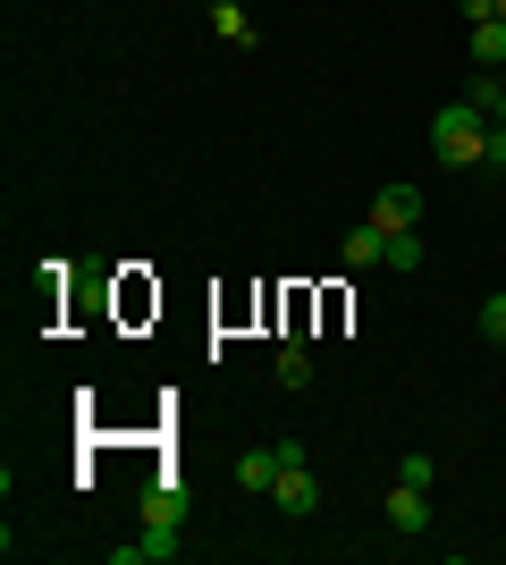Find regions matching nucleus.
I'll return each mask as SVG.
<instances>
[{"mask_svg": "<svg viewBox=\"0 0 506 565\" xmlns=\"http://www.w3.org/2000/svg\"><path fill=\"white\" fill-rule=\"evenodd\" d=\"M346 262H355V270H363V262H388V228H380V220L346 228Z\"/></svg>", "mask_w": 506, "mask_h": 565, "instance_id": "8", "label": "nucleus"}, {"mask_svg": "<svg viewBox=\"0 0 506 565\" xmlns=\"http://www.w3.org/2000/svg\"><path fill=\"white\" fill-rule=\"evenodd\" d=\"M177 557V532H152V541H119L110 548V565H169Z\"/></svg>", "mask_w": 506, "mask_h": 565, "instance_id": "6", "label": "nucleus"}, {"mask_svg": "<svg viewBox=\"0 0 506 565\" xmlns=\"http://www.w3.org/2000/svg\"><path fill=\"white\" fill-rule=\"evenodd\" d=\"M498 18H506V0H498Z\"/></svg>", "mask_w": 506, "mask_h": 565, "instance_id": "16", "label": "nucleus"}, {"mask_svg": "<svg viewBox=\"0 0 506 565\" xmlns=\"http://www.w3.org/2000/svg\"><path fill=\"white\" fill-rule=\"evenodd\" d=\"M270 498H279L288 515H321V481H313L304 465H288V472H279V490H270Z\"/></svg>", "mask_w": 506, "mask_h": 565, "instance_id": "4", "label": "nucleus"}, {"mask_svg": "<svg viewBox=\"0 0 506 565\" xmlns=\"http://www.w3.org/2000/svg\"><path fill=\"white\" fill-rule=\"evenodd\" d=\"M237 481L270 498V490H279V448H245V456H237Z\"/></svg>", "mask_w": 506, "mask_h": 565, "instance_id": "7", "label": "nucleus"}, {"mask_svg": "<svg viewBox=\"0 0 506 565\" xmlns=\"http://www.w3.org/2000/svg\"><path fill=\"white\" fill-rule=\"evenodd\" d=\"M431 152H439L448 169H473V161L489 152V118L473 110V102H448V110L431 118Z\"/></svg>", "mask_w": 506, "mask_h": 565, "instance_id": "1", "label": "nucleus"}, {"mask_svg": "<svg viewBox=\"0 0 506 565\" xmlns=\"http://www.w3.org/2000/svg\"><path fill=\"white\" fill-rule=\"evenodd\" d=\"M473 68H506V18L473 25Z\"/></svg>", "mask_w": 506, "mask_h": 565, "instance_id": "9", "label": "nucleus"}, {"mask_svg": "<svg viewBox=\"0 0 506 565\" xmlns=\"http://www.w3.org/2000/svg\"><path fill=\"white\" fill-rule=\"evenodd\" d=\"M388 532H397V541H422V532H431V490H422V481H397V490H388Z\"/></svg>", "mask_w": 506, "mask_h": 565, "instance_id": "3", "label": "nucleus"}, {"mask_svg": "<svg viewBox=\"0 0 506 565\" xmlns=\"http://www.w3.org/2000/svg\"><path fill=\"white\" fill-rule=\"evenodd\" d=\"M482 330H489V338L506 347V296H489V305H482Z\"/></svg>", "mask_w": 506, "mask_h": 565, "instance_id": "13", "label": "nucleus"}, {"mask_svg": "<svg viewBox=\"0 0 506 565\" xmlns=\"http://www.w3.org/2000/svg\"><path fill=\"white\" fill-rule=\"evenodd\" d=\"M482 161H489V169H506V127H498V118H489V152H482Z\"/></svg>", "mask_w": 506, "mask_h": 565, "instance_id": "14", "label": "nucleus"}, {"mask_svg": "<svg viewBox=\"0 0 506 565\" xmlns=\"http://www.w3.org/2000/svg\"><path fill=\"white\" fill-rule=\"evenodd\" d=\"M144 532H186V481H177V472H152V490H144Z\"/></svg>", "mask_w": 506, "mask_h": 565, "instance_id": "2", "label": "nucleus"}, {"mask_svg": "<svg viewBox=\"0 0 506 565\" xmlns=\"http://www.w3.org/2000/svg\"><path fill=\"white\" fill-rule=\"evenodd\" d=\"M464 18L482 25V18H498V0H464Z\"/></svg>", "mask_w": 506, "mask_h": 565, "instance_id": "15", "label": "nucleus"}, {"mask_svg": "<svg viewBox=\"0 0 506 565\" xmlns=\"http://www.w3.org/2000/svg\"><path fill=\"white\" fill-rule=\"evenodd\" d=\"M279 380H288V388H304V380H313V354L288 347V354H279Z\"/></svg>", "mask_w": 506, "mask_h": 565, "instance_id": "12", "label": "nucleus"}, {"mask_svg": "<svg viewBox=\"0 0 506 565\" xmlns=\"http://www.w3.org/2000/svg\"><path fill=\"white\" fill-rule=\"evenodd\" d=\"M212 25H219V43H254V18H245L237 0H212Z\"/></svg>", "mask_w": 506, "mask_h": 565, "instance_id": "10", "label": "nucleus"}, {"mask_svg": "<svg viewBox=\"0 0 506 565\" xmlns=\"http://www.w3.org/2000/svg\"><path fill=\"white\" fill-rule=\"evenodd\" d=\"M372 220H380V228H413V220H422V194L413 186H380L372 194Z\"/></svg>", "mask_w": 506, "mask_h": 565, "instance_id": "5", "label": "nucleus"}, {"mask_svg": "<svg viewBox=\"0 0 506 565\" xmlns=\"http://www.w3.org/2000/svg\"><path fill=\"white\" fill-rule=\"evenodd\" d=\"M388 270H422V236L413 228H388Z\"/></svg>", "mask_w": 506, "mask_h": 565, "instance_id": "11", "label": "nucleus"}, {"mask_svg": "<svg viewBox=\"0 0 506 565\" xmlns=\"http://www.w3.org/2000/svg\"><path fill=\"white\" fill-rule=\"evenodd\" d=\"M498 76H506V68H498Z\"/></svg>", "mask_w": 506, "mask_h": 565, "instance_id": "17", "label": "nucleus"}]
</instances>
